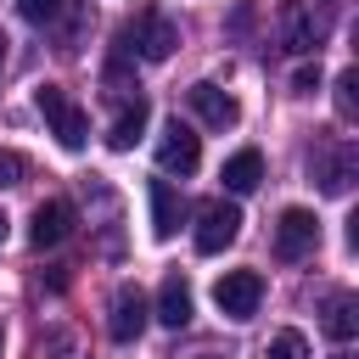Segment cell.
Wrapping results in <instances>:
<instances>
[{"label":"cell","instance_id":"cell-1","mask_svg":"<svg viewBox=\"0 0 359 359\" xmlns=\"http://www.w3.org/2000/svg\"><path fill=\"white\" fill-rule=\"evenodd\" d=\"M174 45H180V28H174V17H163L157 6L135 11V17L118 28V50H123V56H140V62H168Z\"/></svg>","mask_w":359,"mask_h":359},{"label":"cell","instance_id":"cell-2","mask_svg":"<svg viewBox=\"0 0 359 359\" xmlns=\"http://www.w3.org/2000/svg\"><path fill=\"white\" fill-rule=\"evenodd\" d=\"M331 39V6L325 0H286L280 6V45L292 56H320Z\"/></svg>","mask_w":359,"mask_h":359},{"label":"cell","instance_id":"cell-3","mask_svg":"<svg viewBox=\"0 0 359 359\" xmlns=\"http://www.w3.org/2000/svg\"><path fill=\"white\" fill-rule=\"evenodd\" d=\"M34 107H39V118L50 123V135H56L67 151H79V146L90 140V112H84L62 84H39V90H34Z\"/></svg>","mask_w":359,"mask_h":359},{"label":"cell","instance_id":"cell-4","mask_svg":"<svg viewBox=\"0 0 359 359\" xmlns=\"http://www.w3.org/2000/svg\"><path fill=\"white\" fill-rule=\"evenodd\" d=\"M213 303L224 320H252L258 303H264V275L258 269H224L213 280Z\"/></svg>","mask_w":359,"mask_h":359},{"label":"cell","instance_id":"cell-5","mask_svg":"<svg viewBox=\"0 0 359 359\" xmlns=\"http://www.w3.org/2000/svg\"><path fill=\"white\" fill-rule=\"evenodd\" d=\"M309 168H314V180H320L325 196H348V185H353V174H359V151H353L348 140H325V146H314Z\"/></svg>","mask_w":359,"mask_h":359},{"label":"cell","instance_id":"cell-6","mask_svg":"<svg viewBox=\"0 0 359 359\" xmlns=\"http://www.w3.org/2000/svg\"><path fill=\"white\" fill-rule=\"evenodd\" d=\"M196 163H202V135H196L191 123L168 118V129H163V140H157V168L185 180V174H196Z\"/></svg>","mask_w":359,"mask_h":359},{"label":"cell","instance_id":"cell-7","mask_svg":"<svg viewBox=\"0 0 359 359\" xmlns=\"http://www.w3.org/2000/svg\"><path fill=\"white\" fill-rule=\"evenodd\" d=\"M314 247H320V219H314L309 208H286V213L275 219V258L297 264V258H309Z\"/></svg>","mask_w":359,"mask_h":359},{"label":"cell","instance_id":"cell-8","mask_svg":"<svg viewBox=\"0 0 359 359\" xmlns=\"http://www.w3.org/2000/svg\"><path fill=\"white\" fill-rule=\"evenodd\" d=\"M236 236H241V208H236V202L219 196V202H208V208L196 213V252L213 258V252H224Z\"/></svg>","mask_w":359,"mask_h":359},{"label":"cell","instance_id":"cell-9","mask_svg":"<svg viewBox=\"0 0 359 359\" xmlns=\"http://www.w3.org/2000/svg\"><path fill=\"white\" fill-rule=\"evenodd\" d=\"M146 320H151L146 292H140V286H118V292H112V309H107V337H112V342H135V337L146 331Z\"/></svg>","mask_w":359,"mask_h":359},{"label":"cell","instance_id":"cell-10","mask_svg":"<svg viewBox=\"0 0 359 359\" xmlns=\"http://www.w3.org/2000/svg\"><path fill=\"white\" fill-rule=\"evenodd\" d=\"M185 101H191V112H196L208 129H236V123H241V101H236L230 90L208 84V79H202V84H191V90H185Z\"/></svg>","mask_w":359,"mask_h":359},{"label":"cell","instance_id":"cell-11","mask_svg":"<svg viewBox=\"0 0 359 359\" xmlns=\"http://www.w3.org/2000/svg\"><path fill=\"white\" fill-rule=\"evenodd\" d=\"M73 219H79V213H73V202H67V196H50V202H39V208H34L28 241H34L39 252H45V247H62V241L73 236Z\"/></svg>","mask_w":359,"mask_h":359},{"label":"cell","instance_id":"cell-12","mask_svg":"<svg viewBox=\"0 0 359 359\" xmlns=\"http://www.w3.org/2000/svg\"><path fill=\"white\" fill-rule=\"evenodd\" d=\"M146 196H151V236H157V241H168V236L185 224V196H180L168 180H151V185H146Z\"/></svg>","mask_w":359,"mask_h":359},{"label":"cell","instance_id":"cell-13","mask_svg":"<svg viewBox=\"0 0 359 359\" xmlns=\"http://www.w3.org/2000/svg\"><path fill=\"white\" fill-rule=\"evenodd\" d=\"M320 331H325L331 342H353V337H359V297H353V292H331V297L320 303Z\"/></svg>","mask_w":359,"mask_h":359},{"label":"cell","instance_id":"cell-14","mask_svg":"<svg viewBox=\"0 0 359 359\" xmlns=\"http://www.w3.org/2000/svg\"><path fill=\"white\" fill-rule=\"evenodd\" d=\"M191 314H196L191 280H185V275H168V280L157 286V320H163L168 331H180V325H191Z\"/></svg>","mask_w":359,"mask_h":359},{"label":"cell","instance_id":"cell-15","mask_svg":"<svg viewBox=\"0 0 359 359\" xmlns=\"http://www.w3.org/2000/svg\"><path fill=\"white\" fill-rule=\"evenodd\" d=\"M146 123H151V101H146V95L123 101L118 118H112V129H107V146H112V151H129V146L146 135Z\"/></svg>","mask_w":359,"mask_h":359},{"label":"cell","instance_id":"cell-16","mask_svg":"<svg viewBox=\"0 0 359 359\" xmlns=\"http://www.w3.org/2000/svg\"><path fill=\"white\" fill-rule=\"evenodd\" d=\"M219 180H224V191H230V196H247V191H258V185H264V151L241 146L236 157H224Z\"/></svg>","mask_w":359,"mask_h":359},{"label":"cell","instance_id":"cell-17","mask_svg":"<svg viewBox=\"0 0 359 359\" xmlns=\"http://www.w3.org/2000/svg\"><path fill=\"white\" fill-rule=\"evenodd\" d=\"M353 90H359V73H353V67H342V73H337V84H331V101H337V118H342V123H353V118H359V95H353Z\"/></svg>","mask_w":359,"mask_h":359},{"label":"cell","instance_id":"cell-18","mask_svg":"<svg viewBox=\"0 0 359 359\" xmlns=\"http://www.w3.org/2000/svg\"><path fill=\"white\" fill-rule=\"evenodd\" d=\"M258 359H309V342H303V331H275Z\"/></svg>","mask_w":359,"mask_h":359},{"label":"cell","instance_id":"cell-19","mask_svg":"<svg viewBox=\"0 0 359 359\" xmlns=\"http://www.w3.org/2000/svg\"><path fill=\"white\" fill-rule=\"evenodd\" d=\"M17 11H22L28 22H39V28H50V22L67 11V0H17Z\"/></svg>","mask_w":359,"mask_h":359},{"label":"cell","instance_id":"cell-20","mask_svg":"<svg viewBox=\"0 0 359 359\" xmlns=\"http://www.w3.org/2000/svg\"><path fill=\"white\" fill-rule=\"evenodd\" d=\"M292 90H297V95H314V90H320V62H303V67L292 73Z\"/></svg>","mask_w":359,"mask_h":359},{"label":"cell","instance_id":"cell-21","mask_svg":"<svg viewBox=\"0 0 359 359\" xmlns=\"http://www.w3.org/2000/svg\"><path fill=\"white\" fill-rule=\"evenodd\" d=\"M22 174H28V163H22L17 151H0V185H17Z\"/></svg>","mask_w":359,"mask_h":359},{"label":"cell","instance_id":"cell-22","mask_svg":"<svg viewBox=\"0 0 359 359\" xmlns=\"http://www.w3.org/2000/svg\"><path fill=\"white\" fill-rule=\"evenodd\" d=\"M6 236H11V219H6V213H0V241H6Z\"/></svg>","mask_w":359,"mask_h":359},{"label":"cell","instance_id":"cell-23","mask_svg":"<svg viewBox=\"0 0 359 359\" xmlns=\"http://www.w3.org/2000/svg\"><path fill=\"white\" fill-rule=\"evenodd\" d=\"M0 73H6V34H0Z\"/></svg>","mask_w":359,"mask_h":359},{"label":"cell","instance_id":"cell-24","mask_svg":"<svg viewBox=\"0 0 359 359\" xmlns=\"http://www.w3.org/2000/svg\"><path fill=\"white\" fill-rule=\"evenodd\" d=\"M0 348H6V331H0Z\"/></svg>","mask_w":359,"mask_h":359},{"label":"cell","instance_id":"cell-25","mask_svg":"<svg viewBox=\"0 0 359 359\" xmlns=\"http://www.w3.org/2000/svg\"><path fill=\"white\" fill-rule=\"evenodd\" d=\"M337 359H348V353H337Z\"/></svg>","mask_w":359,"mask_h":359}]
</instances>
